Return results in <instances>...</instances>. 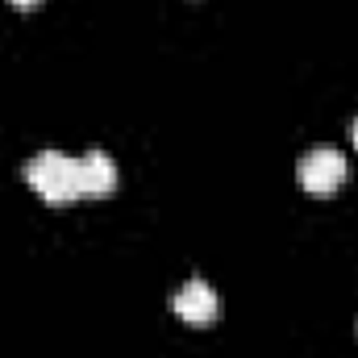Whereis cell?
Returning a JSON list of instances; mask_svg holds the SVG:
<instances>
[{
  "mask_svg": "<svg viewBox=\"0 0 358 358\" xmlns=\"http://www.w3.org/2000/svg\"><path fill=\"white\" fill-rule=\"evenodd\" d=\"M346 176H350V163H346V155L334 150V146H313V150L300 159V183H304V192L329 196Z\"/></svg>",
  "mask_w": 358,
  "mask_h": 358,
  "instance_id": "7a4b0ae2",
  "label": "cell"
},
{
  "mask_svg": "<svg viewBox=\"0 0 358 358\" xmlns=\"http://www.w3.org/2000/svg\"><path fill=\"white\" fill-rule=\"evenodd\" d=\"M171 308L179 313V321H187V325H208V321H217V313H221V296L213 292V283L187 279L176 292Z\"/></svg>",
  "mask_w": 358,
  "mask_h": 358,
  "instance_id": "3957f363",
  "label": "cell"
},
{
  "mask_svg": "<svg viewBox=\"0 0 358 358\" xmlns=\"http://www.w3.org/2000/svg\"><path fill=\"white\" fill-rule=\"evenodd\" d=\"M13 4H17V8H34L38 0H13Z\"/></svg>",
  "mask_w": 358,
  "mask_h": 358,
  "instance_id": "5b68a950",
  "label": "cell"
},
{
  "mask_svg": "<svg viewBox=\"0 0 358 358\" xmlns=\"http://www.w3.org/2000/svg\"><path fill=\"white\" fill-rule=\"evenodd\" d=\"M80 167V196H108L117 187V163L104 150H88L84 159H76Z\"/></svg>",
  "mask_w": 358,
  "mask_h": 358,
  "instance_id": "277c9868",
  "label": "cell"
},
{
  "mask_svg": "<svg viewBox=\"0 0 358 358\" xmlns=\"http://www.w3.org/2000/svg\"><path fill=\"white\" fill-rule=\"evenodd\" d=\"M350 134H355V146H358V117H355V129H350Z\"/></svg>",
  "mask_w": 358,
  "mask_h": 358,
  "instance_id": "8992f818",
  "label": "cell"
},
{
  "mask_svg": "<svg viewBox=\"0 0 358 358\" xmlns=\"http://www.w3.org/2000/svg\"><path fill=\"white\" fill-rule=\"evenodd\" d=\"M25 179L29 187L50 200V204H67L80 196V167L76 159H67L63 150H38L29 163H25Z\"/></svg>",
  "mask_w": 358,
  "mask_h": 358,
  "instance_id": "6da1fadb",
  "label": "cell"
}]
</instances>
